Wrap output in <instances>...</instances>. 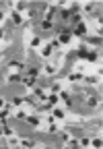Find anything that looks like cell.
<instances>
[{
    "instance_id": "cell-22",
    "label": "cell",
    "mask_w": 103,
    "mask_h": 149,
    "mask_svg": "<svg viewBox=\"0 0 103 149\" xmlns=\"http://www.w3.org/2000/svg\"><path fill=\"white\" fill-rule=\"evenodd\" d=\"M39 44H41V40H39V37H33V40H31V46H33V48H37Z\"/></svg>"
},
{
    "instance_id": "cell-11",
    "label": "cell",
    "mask_w": 103,
    "mask_h": 149,
    "mask_svg": "<svg viewBox=\"0 0 103 149\" xmlns=\"http://www.w3.org/2000/svg\"><path fill=\"white\" fill-rule=\"evenodd\" d=\"M43 72H45V74H54V72H56V66H54V64H45V66H43Z\"/></svg>"
},
{
    "instance_id": "cell-6",
    "label": "cell",
    "mask_w": 103,
    "mask_h": 149,
    "mask_svg": "<svg viewBox=\"0 0 103 149\" xmlns=\"http://www.w3.org/2000/svg\"><path fill=\"white\" fill-rule=\"evenodd\" d=\"M87 106H89V108H97V106H99V97H97V95H89Z\"/></svg>"
},
{
    "instance_id": "cell-30",
    "label": "cell",
    "mask_w": 103,
    "mask_h": 149,
    "mask_svg": "<svg viewBox=\"0 0 103 149\" xmlns=\"http://www.w3.org/2000/svg\"><path fill=\"white\" fill-rule=\"evenodd\" d=\"M0 19H4V13H2V10H0Z\"/></svg>"
},
{
    "instance_id": "cell-8",
    "label": "cell",
    "mask_w": 103,
    "mask_h": 149,
    "mask_svg": "<svg viewBox=\"0 0 103 149\" xmlns=\"http://www.w3.org/2000/svg\"><path fill=\"white\" fill-rule=\"evenodd\" d=\"M6 81H8V83H14V81H23V77H21V74H19V72H10Z\"/></svg>"
},
{
    "instance_id": "cell-18",
    "label": "cell",
    "mask_w": 103,
    "mask_h": 149,
    "mask_svg": "<svg viewBox=\"0 0 103 149\" xmlns=\"http://www.w3.org/2000/svg\"><path fill=\"white\" fill-rule=\"evenodd\" d=\"M21 145H23V149H33V141H31V139H25Z\"/></svg>"
},
{
    "instance_id": "cell-31",
    "label": "cell",
    "mask_w": 103,
    "mask_h": 149,
    "mask_svg": "<svg viewBox=\"0 0 103 149\" xmlns=\"http://www.w3.org/2000/svg\"><path fill=\"white\" fill-rule=\"evenodd\" d=\"M0 137H2V128H0Z\"/></svg>"
},
{
    "instance_id": "cell-16",
    "label": "cell",
    "mask_w": 103,
    "mask_h": 149,
    "mask_svg": "<svg viewBox=\"0 0 103 149\" xmlns=\"http://www.w3.org/2000/svg\"><path fill=\"white\" fill-rule=\"evenodd\" d=\"M52 52H54V50H52V46H49V44H47V46H45V48H43V50H41V56H43V58H47V56H49V54H52Z\"/></svg>"
},
{
    "instance_id": "cell-7",
    "label": "cell",
    "mask_w": 103,
    "mask_h": 149,
    "mask_svg": "<svg viewBox=\"0 0 103 149\" xmlns=\"http://www.w3.org/2000/svg\"><path fill=\"white\" fill-rule=\"evenodd\" d=\"M39 27H41V31H49L52 27H54V23H52V21H47V19H43V21L39 23Z\"/></svg>"
},
{
    "instance_id": "cell-17",
    "label": "cell",
    "mask_w": 103,
    "mask_h": 149,
    "mask_svg": "<svg viewBox=\"0 0 103 149\" xmlns=\"http://www.w3.org/2000/svg\"><path fill=\"white\" fill-rule=\"evenodd\" d=\"M91 145H93L95 149H101V137H95V139L91 141Z\"/></svg>"
},
{
    "instance_id": "cell-28",
    "label": "cell",
    "mask_w": 103,
    "mask_h": 149,
    "mask_svg": "<svg viewBox=\"0 0 103 149\" xmlns=\"http://www.w3.org/2000/svg\"><path fill=\"white\" fill-rule=\"evenodd\" d=\"M2 37H4V29H2V27H0V40H2Z\"/></svg>"
},
{
    "instance_id": "cell-12",
    "label": "cell",
    "mask_w": 103,
    "mask_h": 149,
    "mask_svg": "<svg viewBox=\"0 0 103 149\" xmlns=\"http://www.w3.org/2000/svg\"><path fill=\"white\" fill-rule=\"evenodd\" d=\"M25 120H27L31 126H39V118H37V116H29V118H25Z\"/></svg>"
},
{
    "instance_id": "cell-24",
    "label": "cell",
    "mask_w": 103,
    "mask_h": 149,
    "mask_svg": "<svg viewBox=\"0 0 103 149\" xmlns=\"http://www.w3.org/2000/svg\"><path fill=\"white\" fill-rule=\"evenodd\" d=\"M16 116H19L21 120H25V118H27V114H25V112H16Z\"/></svg>"
},
{
    "instance_id": "cell-13",
    "label": "cell",
    "mask_w": 103,
    "mask_h": 149,
    "mask_svg": "<svg viewBox=\"0 0 103 149\" xmlns=\"http://www.w3.org/2000/svg\"><path fill=\"white\" fill-rule=\"evenodd\" d=\"M23 83H25V87H33L35 85V79L33 77H23Z\"/></svg>"
},
{
    "instance_id": "cell-2",
    "label": "cell",
    "mask_w": 103,
    "mask_h": 149,
    "mask_svg": "<svg viewBox=\"0 0 103 149\" xmlns=\"http://www.w3.org/2000/svg\"><path fill=\"white\" fill-rule=\"evenodd\" d=\"M72 33H74V35H78V37H84V35H87V25H84V23H78V25H74Z\"/></svg>"
},
{
    "instance_id": "cell-4",
    "label": "cell",
    "mask_w": 103,
    "mask_h": 149,
    "mask_svg": "<svg viewBox=\"0 0 103 149\" xmlns=\"http://www.w3.org/2000/svg\"><path fill=\"white\" fill-rule=\"evenodd\" d=\"M10 21H12V25H14V27H16V25H21V23H23V17H21V13L12 10V17H10Z\"/></svg>"
},
{
    "instance_id": "cell-29",
    "label": "cell",
    "mask_w": 103,
    "mask_h": 149,
    "mask_svg": "<svg viewBox=\"0 0 103 149\" xmlns=\"http://www.w3.org/2000/svg\"><path fill=\"white\" fill-rule=\"evenodd\" d=\"M0 149H10V147H6V145H0Z\"/></svg>"
},
{
    "instance_id": "cell-32",
    "label": "cell",
    "mask_w": 103,
    "mask_h": 149,
    "mask_svg": "<svg viewBox=\"0 0 103 149\" xmlns=\"http://www.w3.org/2000/svg\"><path fill=\"white\" fill-rule=\"evenodd\" d=\"M0 58H2V52H0Z\"/></svg>"
},
{
    "instance_id": "cell-10",
    "label": "cell",
    "mask_w": 103,
    "mask_h": 149,
    "mask_svg": "<svg viewBox=\"0 0 103 149\" xmlns=\"http://www.w3.org/2000/svg\"><path fill=\"white\" fill-rule=\"evenodd\" d=\"M60 97H62V102L66 104V106H72V97L70 95H68V93L64 91V93H60Z\"/></svg>"
},
{
    "instance_id": "cell-14",
    "label": "cell",
    "mask_w": 103,
    "mask_h": 149,
    "mask_svg": "<svg viewBox=\"0 0 103 149\" xmlns=\"http://www.w3.org/2000/svg\"><path fill=\"white\" fill-rule=\"evenodd\" d=\"M87 52H89V50L82 46V48H78V50H76V56H78V58H87Z\"/></svg>"
},
{
    "instance_id": "cell-1",
    "label": "cell",
    "mask_w": 103,
    "mask_h": 149,
    "mask_svg": "<svg viewBox=\"0 0 103 149\" xmlns=\"http://www.w3.org/2000/svg\"><path fill=\"white\" fill-rule=\"evenodd\" d=\"M70 37H72V31L70 29H60L58 31V42L60 44H68V42H70Z\"/></svg>"
},
{
    "instance_id": "cell-19",
    "label": "cell",
    "mask_w": 103,
    "mask_h": 149,
    "mask_svg": "<svg viewBox=\"0 0 103 149\" xmlns=\"http://www.w3.org/2000/svg\"><path fill=\"white\" fill-rule=\"evenodd\" d=\"M37 74H39V70H37V68H29V70H27V77H33V79H35Z\"/></svg>"
},
{
    "instance_id": "cell-25",
    "label": "cell",
    "mask_w": 103,
    "mask_h": 149,
    "mask_svg": "<svg viewBox=\"0 0 103 149\" xmlns=\"http://www.w3.org/2000/svg\"><path fill=\"white\" fill-rule=\"evenodd\" d=\"M52 91H54V93H58V91H60V85H58V83H56V85H52Z\"/></svg>"
},
{
    "instance_id": "cell-5",
    "label": "cell",
    "mask_w": 103,
    "mask_h": 149,
    "mask_svg": "<svg viewBox=\"0 0 103 149\" xmlns=\"http://www.w3.org/2000/svg\"><path fill=\"white\" fill-rule=\"evenodd\" d=\"M97 58H99V50H89L87 52V60L89 62H97Z\"/></svg>"
},
{
    "instance_id": "cell-26",
    "label": "cell",
    "mask_w": 103,
    "mask_h": 149,
    "mask_svg": "<svg viewBox=\"0 0 103 149\" xmlns=\"http://www.w3.org/2000/svg\"><path fill=\"white\" fill-rule=\"evenodd\" d=\"M87 83H97V77H87Z\"/></svg>"
},
{
    "instance_id": "cell-15",
    "label": "cell",
    "mask_w": 103,
    "mask_h": 149,
    "mask_svg": "<svg viewBox=\"0 0 103 149\" xmlns=\"http://www.w3.org/2000/svg\"><path fill=\"white\" fill-rule=\"evenodd\" d=\"M82 79V74L80 72H72V74H68V81H80Z\"/></svg>"
},
{
    "instance_id": "cell-9",
    "label": "cell",
    "mask_w": 103,
    "mask_h": 149,
    "mask_svg": "<svg viewBox=\"0 0 103 149\" xmlns=\"http://www.w3.org/2000/svg\"><path fill=\"white\" fill-rule=\"evenodd\" d=\"M89 44L93 46V50H95L97 46H101V35H97V37H89Z\"/></svg>"
},
{
    "instance_id": "cell-21",
    "label": "cell",
    "mask_w": 103,
    "mask_h": 149,
    "mask_svg": "<svg viewBox=\"0 0 103 149\" xmlns=\"http://www.w3.org/2000/svg\"><path fill=\"white\" fill-rule=\"evenodd\" d=\"M89 143H91V141H89V137H80V141H78V145H80V147H87Z\"/></svg>"
},
{
    "instance_id": "cell-27",
    "label": "cell",
    "mask_w": 103,
    "mask_h": 149,
    "mask_svg": "<svg viewBox=\"0 0 103 149\" xmlns=\"http://www.w3.org/2000/svg\"><path fill=\"white\" fill-rule=\"evenodd\" d=\"M4 104H6V102H4V97H0V108H4Z\"/></svg>"
},
{
    "instance_id": "cell-23",
    "label": "cell",
    "mask_w": 103,
    "mask_h": 149,
    "mask_svg": "<svg viewBox=\"0 0 103 149\" xmlns=\"http://www.w3.org/2000/svg\"><path fill=\"white\" fill-rule=\"evenodd\" d=\"M54 116H56V118H64V112H62V110H54Z\"/></svg>"
},
{
    "instance_id": "cell-3",
    "label": "cell",
    "mask_w": 103,
    "mask_h": 149,
    "mask_svg": "<svg viewBox=\"0 0 103 149\" xmlns=\"http://www.w3.org/2000/svg\"><path fill=\"white\" fill-rule=\"evenodd\" d=\"M8 68H10V70H14V72H21V70L25 68V64H23L21 60H12V62L8 64Z\"/></svg>"
},
{
    "instance_id": "cell-20",
    "label": "cell",
    "mask_w": 103,
    "mask_h": 149,
    "mask_svg": "<svg viewBox=\"0 0 103 149\" xmlns=\"http://www.w3.org/2000/svg\"><path fill=\"white\" fill-rule=\"evenodd\" d=\"M21 104H23V97L21 95H14L12 97V106H21Z\"/></svg>"
}]
</instances>
